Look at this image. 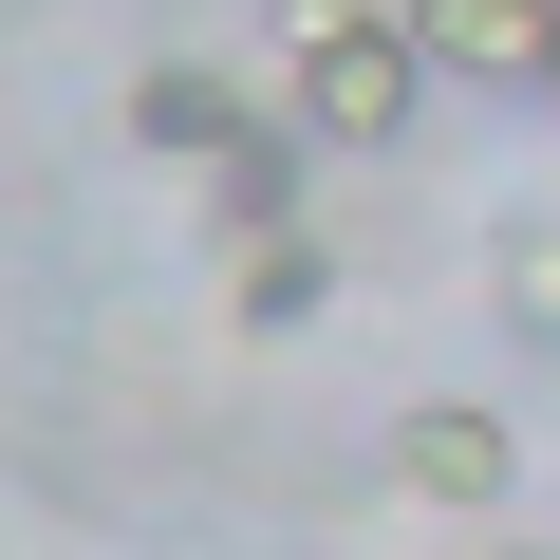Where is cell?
I'll return each mask as SVG.
<instances>
[{
  "label": "cell",
  "instance_id": "obj_1",
  "mask_svg": "<svg viewBox=\"0 0 560 560\" xmlns=\"http://www.w3.org/2000/svg\"><path fill=\"white\" fill-rule=\"evenodd\" d=\"M280 113L300 150H411L430 57L393 38V0H280Z\"/></svg>",
  "mask_w": 560,
  "mask_h": 560
},
{
  "label": "cell",
  "instance_id": "obj_7",
  "mask_svg": "<svg viewBox=\"0 0 560 560\" xmlns=\"http://www.w3.org/2000/svg\"><path fill=\"white\" fill-rule=\"evenodd\" d=\"M486 300H504V318L560 355V224H504V243H486Z\"/></svg>",
  "mask_w": 560,
  "mask_h": 560
},
{
  "label": "cell",
  "instance_id": "obj_2",
  "mask_svg": "<svg viewBox=\"0 0 560 560\" xmlns=\"http://www.w3.org/2000/svg\"><path fill=\"white\" fill-rule=\"evenodd\" d=\"M393 486H411L430 523H504V486H523V430H504L486 393H411V411H393Z\"/></svg>",
  "mask_w": 560,
  "mask_h": 560
},
{
  "label": "cell",
  "instance_id": "obj_8",
  "mask_svg": "<svg viewBox=\"0 0 560 560\" xmlns=\"http://www.w3.org/2000/svg\"><path fill=\"white\" fill-rule=\"evenodd\" d=\"M541 113H560V57H541Z\"/></svg>",
  "mask_w": 560,
  "mask_h": 560
},
{
  "label": "cell",
  "instance_id": "obj_5",
  "mask_svg": "<svg viewBox=\"0 0 560 560\" xmlns=\"http://www.w3.org/2000/svg\"><path fill=\"white\" fill-rule=\"evenodd\" d=\"M318 300H337V243H318V206H300V224H261V243H224V318H243V337H300Z\"/></svg>",
  "mask_w": 560,
  "mask_h": 560
},
{
  "label": "cell",
  "instance_id": "obj_4",
  "mask_svg": "<svg viewBox=\"0 0 560 560\" xmlns=\"http://www.w3.org/2000/svg\"><path fill=\"white\" fill-rule=\"evenodd\" d=\"M187 206H206V243H261V224H300V206H318V150H300V113H243V131L187 168Z\"/></svg>",
  "mask_w": 560,
  "mask_h": 560
},
{
  "label": "cell",
  "instance_id": "obj_6",
  "mask_svg": "<svg viewBox=\"0 0 560 560\" xmlns=\"http://www.w3.org/2000/svg\"><path fill=\"white\" fill-rule=\"evenodd\" d=\"M224 131H243V94H224L206 57H150V75H131V150H168V168H206Z\"/></svg>",
  "mask_w": 560,
  "mask_h": 560
},
{
  "label": "cell",
  "instance_id": "obj_3",
  "mask_svg": "<svg viewBox=\"0 0 560 560\" xmlns=\"http://www.w3.org/2000/svg\"><path fill=\"white\" fill-rule=\"evenodd\" d=\"M393 38L430 57V94H541L560 0H393Z\"/></svg>",
  "mask_w": 560,
  "mask_h": 560
}]
</instances>
